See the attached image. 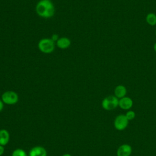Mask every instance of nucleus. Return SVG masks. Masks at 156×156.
<instances>
[{
  "instance_id": "obj_1",
  "label": "nucleus",
  "mask_w": 156,
  "mask_h": 156,
  "mask_svg": "<svg viewBox=\"0 0 156 156\" xmlns=\"http://www.w3.org/2000/svg\"><path fill=\"white\" fill-rule=\"evenodd\" d=\"M37 14L43 18H50L55 13V7L50 0H40L35 6Z\"/></svg>"
},
{
  "instance_id": "obj_2",
  "label": "nucleus",
  "mask_w": 156,
  "mask_h": 156,
  "mask_svg": "<svg viewBox=\"0 0 156 156\" xmlns=\"http://www.w3.org/2000/svg\"><path fill=\"white\" fill-rule=\"evenodd\" d=\"M55 43L51 38H43L38 43V48L43 54H51L55 49Z\"/></svg>"
},
{
  "instance_id": "obj_3",
  "label": "nucleus",
  "mask_w": 156,
  "mask_h": 156,
  "mask_svg": "<svg viewBox=\"0 0 156 156\" xmlns=\"http://www.w3.org/2000/svg\"><path fill=\"white\" fill-rule=\"evenodd\" d=\"M1 100L5 104L10 105H14L18 102L19 96L15 91L8 90L2 93L1 96Z\"/></svg>"
},
{
  "instance_id": "obj_4",
  "label": "nucleus",
  "mask_w": 156,
  "mask_h": 156,
  "mask_svg": "<svg viewBox=\"0 0 156 156\" xmlns=\"http://www.w3.org/2000/svg\"><path fill=\"white\" fill-rule=\"evenodd\" d=\"M119 104V99L115 96L105 97L102 101V107L105 110H112L116 108Z\"/></svg>"
},
{
  "instance_id": "obj_5",
  "label": "nucleus",
  "mask_w": 156,
  "mask_h": 156,
  "mask_svg": "<svg viewBox=\"0 0 156 156\" xmlns=\"http://www.w3.org/2000/svg\"><path fill=\"white\" fill-rule=\"evenodd\" d=\"M129 120L125 115H119L117 116L114 121V126L118 130H123L128 126Z\"/></svg>"
},
{
  "instance_id": "obj_6",
  "label": "nucleus",
  "mask_w": 156,
  "mask_h": 156,
  "mask_svg": "<svg viewBox=\"0 0 156 156\" xmlns=\"http://www.w3.org/2000/svg\"><path fill=\"white\" fill-rule=\"evenodd\" d=\"M46 149L41 146H36L32 147L28 153V156H47Z\"/></svg>"
},
{
  "instance_id": "obj_7",
  "label": "nucleus",
  "mask_w": 156,
  "mask_h": 156,
  "mask_svg": "<svg viewBox=\"0 0 156 156\" xmlns=\"http://www.w3.org/2000/svg\"><path fill=\"white\" fill-rule=\"evenodd\" d=\"M132 147L127 144L121 145L117 149V156H130L132 154Z\"/></svg>"
},
{
  "instance_id": "obj_8",
  "label": "nucleus",
  "mask_w": 156,
  "mask_h": 156,
  "mask_svg": "<svg viewBox=\"0 0 156 156\" xmlns=\"http://www.w3.org/2000/svg\"><path fill=\"white\" fill-rule=\"evenodd\" d=\"M57 48L61 49H65L68 48L71 44L70 39L66 37H62L58 38V40L55 42Z\"/></svg>"
},
{
  "instance_id": "obj_9",
  "label": "nucleus",
  "mask_w": 156,
  "mask_h": 156,
  "mask_svg": "<svg viewBox=\"0 0 156 156\" xmlns=\"http://www.w3.org/2000/svg\"><path fill=\"white\" fill-rule=\"evenodd\" d=\"M133 105V101L129 97H124L119 99L118 106L123 110H129Z\"/></svg>"
},
{
  "instance_id": "obj_10",
  "label": "nucleus",
  "mask_w": 156,
  "mask_h": 156,
  "mask_svg": "<svg viewBox=\"0 0 156 156\" xmlns=\"http://www.w3.org/2000/svg\"><path fill=\"white\" fill-rule=\"evenodd\" d=\"M10 140V133L6 129H0V145L5 146L7 145Z\"/></svg>"
},
{
  "instance_id": "obj_11",
  "label": "nucleus",
  "mask_w": 156,
  "mask_h": 156,
  "mask_svg": "<svg viewBox=\"0 0 156 156\" xmlns=\"http://www.w3.org/2000/svg\"><path fill=\"white\" fill-rule=\"evenodd\" d=\"M126 93V88L123 85H119L117 86L115 89V96L118 99H121L125 97Z\"/></svg>"
},
{
  "instance_id": "obj_12",
  "label": "nucleus",
  "mask_w": 156,
  "mask_h": 156,
  "mask_svg": "<svg viewBox=\"0 0 156 156\" xmlns=\"http://www.w3.org/2000/svg\"><path fill=\"white\" fill-rule=\"evenodd\" d=\"M146 22L151 26L156 24V15L153 13H150L146 16Z\"/></svg>"
},
{
  "instance_id": "obj_13",
  "label": "nucleus",
  "mask_w": 156,
  "mask_h": 156,
  "mask_svg": "<svg viewBox=\"0 0 156 156\" xmlns=\"http://www.w3.org/2000/svg\"><path fill=\"white\" fill-rule=\"evenodd\" d=\"M11 156H28V154L24 149L17 148L13 151Z\"/></svg>"
},
{
  "instance_id": "obj_14",
  "label": "nucleus",
  "mask_w": 156,
  "mask_h": 156,
  "mask_svg": "<svg viewBox=\"0 0 156 156\" xmlns=\"http://www.w3.org/2000/svg\"><path fill=\"white\" fill-rule=\"evenodd\" d=\"M135 113L133 112V111H132V110H129V111H128L126 113V115H125V116H126V118H127V119L129 120V121H130V120H132V119H133L134 118H135Z\"/></svg>"
},
{
  "instance_id": "obj_15",
  "label": "nucleus",
  "mask_w": 156,
  "mask_h": 156,
  "mask_svg": "<svg viewBox=\"0 0 156 156\" xmlns=\"http://www.w3.org/2000/svg\"><path fill=\"white\" fill-rule=\"evenodd\" d=\"M60 37H58V34H52V35H51V39L53 41H54L55 43L58 40V38H59Z\"/></svg>"
},
{
  "instance_id": "obj_16",
  "label": "nucleus",
  "mask_w": 156,
  "mask_h": 156,
  "mask_svg": "<svg viewBox=\"0 0 156 156\" xmlns=\"http://www.w3.org/2000/svg\"><path fill=\"white\" fill-rule=\"evenodd\" d=\"M4 153V147L0 145V156H2Z\"/></svg>"
},
{
  "instance_id": "obj_17",
  "label": "nucleus",
  "mask_w": 156,
  "mask_h": 156,
  "mask_svg": "<svg viewBox=\"0 0 156 156\" xmlns=\"http://www.w3.org/2000/svg\"><path fill=\"white\" fill-rule=\"evenodd\" d=\"M4 103L2 102V101L1 100V99H0V112L3 110L4 108Z\"/></svg>"
},
{
  "instance_id": "obj_18",
  "label": "nucleus",
  "mask_w": 156,
  "mask_h": 156,
  "mask_svg": "<svg viewBox=\"0 0 156 156\" xmlns=\"http://www.w3.org/2000/svg\"><path fill=\"white\" fill-rule=\"evenodd\" d=\"M62 156H71V154H69L66 153V154H63Z\"/></svg>"
},
{
  "instance_id": "obj_19",
  "label": "nucleus",
  "mask_w": 156,
  "mask_h": 156,
  "mask_svg": "<svg viewBox=\"0 0 156 156\" xmlns=\"http://www.w3.org/2000/svg\"><path fill=\"white\" fill-rule=\"evenodd\" d=\"M154 49L155 51L156 52V43L154 44Z\"/></svg>"
},
{
  "instance_id": "obj_20",
  "label": "nucleus",
  "mask_w": 156,
  "mask_h": 156,
  "mask_svg": "<svg viewBox=\"0 0 156 156\" xmlns=\"http://www.w3.org/2000/svg\"><path fill=\"white\" fill-rule=\"evenodd\" d=\"M50 1H51V0H50Z\"/></svg>"
}]
</instances>
